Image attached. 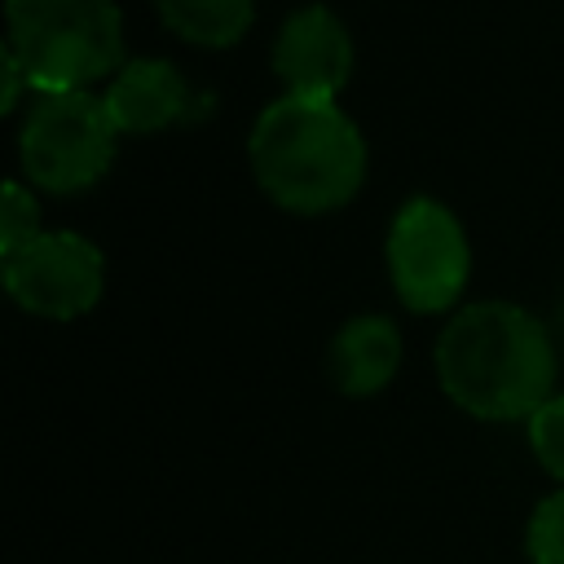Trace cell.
Returning a JSON list of instances; mask_svg holds the SVG:
<instances>
[{"label":"cell","instance_id":"obj_1","mask_svg":"<svg viewBox=\"0 0 564 564\" xmlns=\"http://www.w3.org/2000/svg\"><path fill=\"white\" fill-rule=\"evenodd\" d=\"M555 330L520 304L480 300L458 308L436 339V379L471 419H529L555 392Z\"/></svg>","mask_w":564,"mask_h":564},{"label":"cell","instance_id":"obj_2","mask_svg":"<svg viewBox=\"0 0 564 564\" xmlns=\"http://www.w3.org/2000/svg\"><path fill=\"white\" fill-rule=\"evenodd\" d=\"M251 172L260 189L300 216L344 207L366 181V141L357 123L322 97H278L251 128Z\"/></svg>","mask_w":564,"mask_h":564},{"label":"cell","instance_id":"obj_3","mask_svg":"<svg viewBox=\"0 0 564 564\" xmlns=\"http://www.w3.org/2000/svg\"><path fill=\"white\" fill-rule=\"evenodd\" d=\"M9 48L31 88L75 93L123 62V22L110 0H9Z\"/></svg>","mask_w":564,"mask_h":564},{"label":"cell","instance_id":"obj_4","mask_svg":"<svg viewBox=\"0 0 564 564\" xmlns=\"http://www.w3.org/2000/svg\"><path fill=\"white\" fill-rule=\"evenodd\" d=\"M119 128L106 110V97L84 88L40 93L35 110L22 123V172L48 194H79L106 176L115 163Z\"/></svg>","mask_w":564,"mask_h":564},{"label":"cell","instance_id":"obj_5","mask_svg":"<svg viewBox=\"0 0 564 564\" xmlns=\"http://www.w3.org/2000/svg\"><path fill=\"white\" fill-rule=\"evenodd\" d=\"M388 273L405 308L414 313L454 308L471 273V247L458 216L436 198L401 203L388 229Z\"/></svg>","mask_w":564,"mask_h":564},{"label":"cell","instance_id":"obj_6","mask_svg":"<svg viewBox=\"0 0 564 564\" xmlns=\"http://www.w3.org/2000/svg\"><path fill=\"white\" fill-rule=\"evenodd\" d=\"M4 291L13 295L18 308L35 317L70 322L101 300L106 260L84 234H70V229L40 234L22 251L4 256Z\"/></svg>","mask_w":564,"mask_h":564},{"label":"cell","instance_id":"obj_7","mask_svg":"<svg viewBox=\"0 0 564 564\" xmlns=\"http://www.w3.org/2000/svg\"><path fill=\"white\" fill-rule=\"evenodd\" d=\"M273 70L282 75L286 93L335 101L352 75V40L344 22L322 4L291 13L273 44Z\"/></svg>","mask_w":564,"mask_h":564},{"label":"cell","instance_id":"obj_8","mask_svg":"<svg viewBox=\"0 0 564 564\" xmlns=\"http://www.w3.org/2000/svg\"><path fill=\"white\" fill-rule=\"evenodd\" d=\"M203 106L207 101H194L185 75L159 57L128 62L106 88V110L119 132H163V128L198 115Z\"/></svg>","mask_w":564,"mask_h":564},{"label":"cell","instance_id":"obj_9","mask_svg":"<svg viewBox=\"0 0 564 564\" xmlns=\"http://www.w3.org/2000/svg\"><path fill=\"white\" fill-rule=\"evenodd\" d=\"M401 366V330L383 313L344 322L330 339V379L344 397H375Z\"/></svg>","mask_w":564,"mask_h":564},{"label":"cell","instance_id":"obj_10","mask_svg":"<svg viewBox=\"0 0 564 564\" xmlns=\"http://www.w3.org/2000/svg\"><path fill=\"white\" fill-rule=\"evenodd\" d=\"M159 13L167 31H176L181 40L203 48H225L247 31L251 0H159Z\"/></svg>","mask_w":564,"mask_h":564},{"label":"cell","instance_id":"obj_11","mask_svg":"<svg viewBox=\"0 0 564 564\" xmlns=\"http://www.w3.org/2000/svg\"><path fill=\"white\" fill-rule=\"evenodd\" d=\"M524 546H529L533 564H564V485L533 507Z\"/></svg>","mask_w":564,"mask_h":564},{"label":"cell","instance_id":"obj_12","mask_svg":"<svg viewBox=\"0 0 564 564\" xmlns=\"http://www.w3.org/2000/svg\"><path fill=\"white\" fill-rule=\"evenodd\" d=\"M40 207H35V194L22 185V181H9L4 185V198H0V256H13L22 251L31 238H40Z\"/></svg>","mask_w":564,"mask_h":564},{"label":"cell","instance_id":"obj_13","mask_svg":"<svg viewBox=\"0 0 564 564\" xmlns=\"http://www.w3.org/2000/svg\"><path fill=\"white\" fill-rule=\"evenodd\" d=\"M529 449L542 463V471H551L564 485V397L560 392L529 414Z\"/></svg>","mask_w":564,"mask_h":564},{"label":"cell","instance_id":"obj_14","mask_svg":"<svg viewBox=\"0 0 564 564\" xmlns=\"http://www.w3.org/2000/svg\"><path fill=\"white\" fill-rule=\"evenodd\" d=\"M22 84H31V79H26V70H22V62L13 57V48H4V93H0V110H13V106H18Z\"/></svg>","mask_w":564,"mask_h":564},{"label":"cell","instance_id":"obj_15","mask_svg":"<svg viewBox=\"0 0 564 564\" xmlns=\"http://www.w3.org/2000/svg\"><path fill=\"white\" fill-rule=\"evenodd\" d=\"M555 344H564V300H560V313H555Z\"/></svg>","mask_w":564,"mask_h":564}]
</instances>
